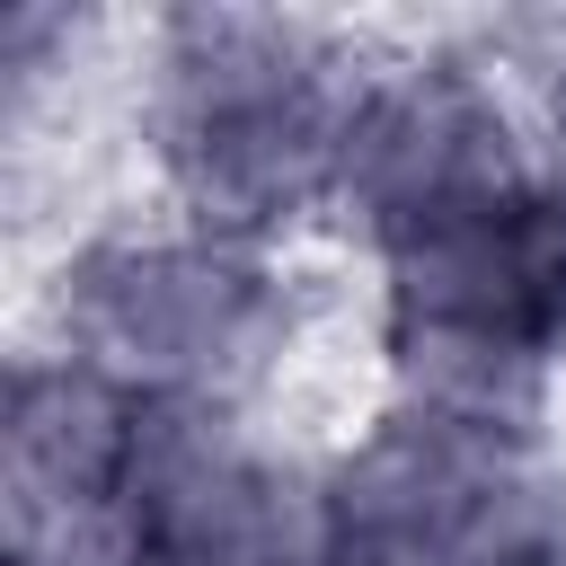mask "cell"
<instances>
[{
	"label": "cell",
	"instance_id": "6",
	"mask_svg": "<svg viewBox=\"0 0 566 566\" xmlns=\"http://www.w3.org/2000/svg\"><path fill=\"white\" fill-rule=\"evenodd\" d=\"M539 460H548V478H557V504H566V371H557V389H548V424H539Z\"/></svg>",
	"mask_w": 566,
	"mask_h": 566
},
{
	"label": "cell",
	"instance_id": "5",
	"mask_svg": "<svg viewBox=\"0 0 566 566\" xmlns=\"http://www.w3.org/2000/svg\"><path fill=\"white\" fill-rule=\"evenodd\" d=\"M522 115H531V195L548 212H566V80L531 88Z\"/></svg>",
	"mask_w": 566,
	"mask_h": 566
},
{
	"label": "cell",
	"instance_id": "1",
	"mask_svg": "<svg viewBox=\"0 0 566 566\" xmlns=\"http://www.w3.org/2000/svg\"><path fill=\"white\" fill-rule=\"evenodd\" d=\"M363 71L371 44L354 18L150 9V150L168 212L248 248L327 221Z\"/></svg>",
	"mask_w": 566,
	"mask_h": 566
},
{
	"label": "cell",
	"instance_id": "8",
	"mask_svg": "<svg viewBox=\"0 0 566 566\" xmlns=\"http://www.w3.org/2000/svg\"><path fill=\"white\" fill-rule=\"evenodd\" d=\"M531 566H566V539H557V548H548V557H531Z\"/></svg>",
	"mask_w": 566,
	"mask_h": 566
},
{
	"label": "cell",
	"instance_id": "3",
	"mask_svg": "<svg viewBox=\"0 0 566 566\" xmlns=\"http://www.w3.org/2000/svg\"><path fill=\"white\" fill-rule=\"evenodd\" d=\"M124 531L168 566H336V469L265 442L230 398H150Z\"/></svg>",
	"mask_w": 566,
	"mask_h": 566
},
{
	"label": "cell",
	"instance_id": "4",
	"mask_svg": "<svg viewBox=\"0 0 566 566\" xmlns=\"http://www.w3.org/2000/svg\"><path fill=\"white\" fill-rule=\"evenodd\" d=\"M380 265H389V318L407 336L566 354V212H548L539 195L416 230L380 248Z\"/></svg>",
	"mask_w": 566,
	"mask_h": 566
},
{
	"label": "cell",
	"instance_id": "7",
	"mask_svg": "<svg viewBox=\"0 0 566 566\" xmlns=\"http://www.w3.org/2000/svg\"><path fill=\"white\" fill-rule=\"evenodd\" d=\"M115 566H168V557H150V548H124V557H115Z\"/></svg>",
	"mask_w": 566,
	"mask_h": 566
},
{
	"label": "cell",
	"instance_id": "2",
	"mask_svg": "<svg viewBox=\"0 0 566 566\" xmlns=\"http://www.w3.org/2000/svg\"><path fill=\"white\" fill-rule=\"evenodd\" d=\"M274 327L265 248L212 239L177 212L133 221L18 292V345H62L150 398H239Z\"/></svg>",
	"mask_w": 566,
	"mask_h": 566
}]
</instances>
